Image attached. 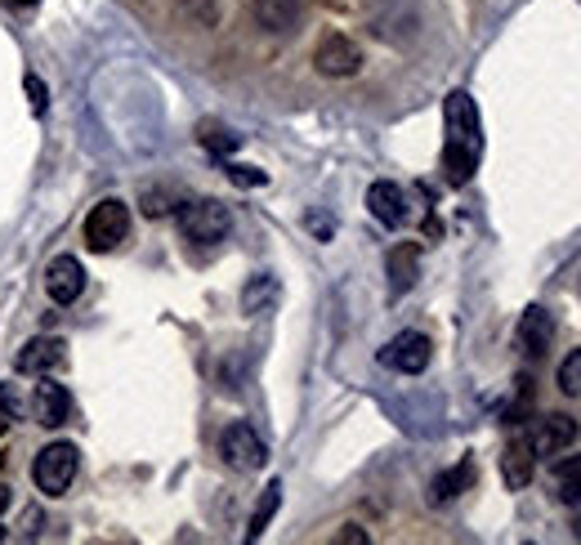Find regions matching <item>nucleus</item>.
Wrapping results in <instances>:
<instances>
[{"label":"nucleus","instance_id":"obj_5","mask_svg":"<svg viewBox=\"0 0 581 545\" xmlns=\"http://www.w3.org/2000/svg\"><path fill=\"white\" fill-rule=\"evenodd\" d=\"M220 457H224L233 470H241V474H256V470H264L269 448H264V438H260L247 420H233V425L220 434Z\"/></svg>","mask_w":581,"mask_h":545},{"label":"nucleus","instance_id":"obj_4","mask_svg":"<svg viewBox=\"0 0 581 545\" xmlns=\"http://www.w3.org/2000/svg\"><path fill=\"white\" fill-rule=\"evenodd\" d=\"M76 465H81V452L72 442H50V448H40L32 461V483L45 491V497H63L76 478Z\"/></svg>","mask_w":581,"mask_h":545},{"label":"nucleus","instance_id":"obj_13","mask_svg":"<svg viewBox=\"0 0 581 545\" xmlns=\"http://www.w3.org/2000/svg\"><path fill=\"white\" fill-rule=\"evenodd\" d=\"M532 474H537V452H532L527 434H514L506 442V452H501V478H506L510 491H519V487L532 483Z\"/></svg>","mask_w":581,"mask_h":545},{"label":"nucleus","instance_id":"obj_18","mask_svg":"<svg viewBox=\"0 0 581 545\" xmlns=\"http://www.w3.org/2000/svg\"><path fill=\"white\" fill-rule=\"evenodd\" d=\"M555 497L577 506L581 501V457H568L555 465Z\"/></svg>","mask_w":581,"mask_h":545},{"label":"nucleus","instance_id":"obj_20","mask_svg":"<svg viewBox=\"0 0 581 545\" xmlns=\"http://www.w3.org/2000/svg\"><path fill=\"white\" fill-rule=\"evenodd\" d=\"M273 300H277V282H273L269 273L251 277V286L241 291V309H247V313H264Z\"/></svg>","mask_w":581,"mask_h":545},{"label":"nucleus","instance_id":"obj_10","mask_svg":"<svg viewBox=\"0 0 581 545\" xmlns=\"http://www.w3.org/2000/svg\"><path fill=\"white\" fill-rule=\"evenodd\" d=\"M32 416H36V425H45V429L68 425V416H72V393H68L55 376H45V380L36 384V393H32Z\"/></svg>","mask_w":581,"mask_h":545},{"label":"nucleus","instance_id":"obj_16","mask_svg":"<svg viewBox=\"0 0 581 545\" xmlns=\"http://www.w3.org/2000/svg\"><path fill=\"white\" fill-rule=\"evenodd\" d=\"M416 264H420V246H416V241H399L394 251H390V291H394V295L412 291Z\"/></svg>","mask_w":581,"mask_h":545},{"label":"nucleus","instance_id":"obj_23","mask_svg":"<svg viewBox=\"0 0 581 545\" xmlns=\"http://www.w3.org/2000/svg\"><path fill=\"white\" fill-rule=\"evenodd\" d=\"M228 179H233V183H241V188H260L269 175H264V170H256V166H228Z\"/></svg>","mask_w":581,"mask_h":545},{"label":"nucleus","instance_id":"obj_24","mask_svg":"<svg viewBox=\"0 0 581 545\" xmlns=\"http://www.w3.org/2000/svg\"><path fill=\"white\" fill-rule=\"evenodd\" d=\"M0 412H5L10 420H19V412H23V399H19V384H0Z\"/></svg>","mask_w":581,"mask_h":545},{"label":"nucleus","instance_id":"obj_6","mask_svg":"<svg viewBox=\"0 0 581 545\" xmlns=\"http://www.w3.org/2000/svg\"><path fill=\"white\" fill-rule=\"evenodd\" d=\"M429 358H434V344H429V335H420V331H399V335L380 349V363L390 367V371H399V376H420V371L429 367Z\"/></svg>","mask_w":581,"mask_h":545},{"label":"nucleus","instance_id":"obj_15","mask_svg":"<svg viewBox=\"0 0 581 545\" xmlns=\"http://www.w3.org/2000/svg\"><path fill=\"white\" fill-rule=\"evenodd\" d=\"M305 14V0H256V23L269 32H290Z\"/></svg>","mask_w":581,"mask_h":545},{"label":"nucleus","instance_id":"obj_12","mask_svg":"<svg viewBox=\"0 0 581 545\" xmlns=\"http://www.w3.org/2000/svg\"><path fill=\"white\" fill-rule=\"evenodd\" d=\"M514 344H519V354L542 358L550 344H555V318H550L542 305H532V309L519 318V327H514Z\"/></svg>","mask_w":581,"mask_h":545},{"label":"nucleus","instance_id":"obj_17","mask_svg":"<svg viewBox=\"0 0 581 545\" xmlns=\"http://www.w3.org/2000/svg\"><path fill=\"white\" fill-rule=\"evenodd\" d=\"M470 483H474V465H470V461L452 465L448 474H439V478H434V506H443V501L461 497V487H470Z\"/></svg>","mask_w":581,"mask_h":545},{"label":"nucleus","instance_id":"obj_19","mask_svg":"<svg viewBox=\"0 0 581 545\" xmlns=\"http://www.w3.org/2000/svg\"><path fill=\"white\" fill-rule=\"evenodd\" d=\"M277 506H282V483L273 478V483L264 487V497L256 501V514H251V528H247V541H260V536H264V528H269V519L277 514Z\"/></svg>","mask_w":581,"mask_h":545},{"label":"nucleus","instance_id":"obj_2","mask_svg":"<svg viewBox=\"0 0 581 545\" xmlns=\"http://www.w3.org/2000/svg\"><path fill=\"white\" fill-rule=\"evenodd\" d=\"M126 237H130V206L121 197H104V202L85 215V246L94 256H108Z\"/></svg>","mask_w":581,"mask_h":545},{"label":"nucleus","instance_id":"obj_3","mask_svg":"<svg viewBox=\"0 0 581 545\" xmlns=\"http://www.w3.org/2000/svg\"><path fill=\"white\" fill-rule=\"evenodd\" d=\"M233 228V215L224 202H215V197H198V202H183L179 206V233L188 241L198 246H211V241H224Z\"/></svg>","mask_w":581,"mask_h":545},{"label":"nucleus","instance_id":"obj_27","mask_svg":"<svg viewBox=\"0 0 581 545\" xmlns=\"http://www.w3.org/2000/svg\"><path fill=\"white\" fill-rule=\"evenodd\" d=\"M335 541H345V545H349V541H354V545H367V532H363V528H354V523H349V528H345V532H341V536H335Z\"/></svg>","mask_w":581,"mask_h":545},{"label":"nucleus","instance_id":"obj_30","mask_svg":"<svg viewBox=\"0 0 581 545\" xmlns=\"http://www.w3.org/2000/svg\"><path fill=\"white\" fill-rule=\"evenodd\" d=\"M5 425H10V416H5V412H0V434H5Z\"/></svg>","mask_w":581,"mask_h":545},{"label":"nucleus","instance_id":"obj_28","mask_svg":"<svg viewBox=\"0 0 581 545\" xmlns=\"http://www.w3.org/2000/svg\"><path fill=\"white\" fill-rule=\"evenodd\" d=\"M23 523H27V528H23V536H36V528H40V510H27V514H23Z\"/></svg>","mask_w":581,"mask_h":545},{"label":"nucleus","instance_id":"obj_21","mask_svg":"<svg viewBox=\"0 0 581 545\" xmlns=\"http://www.w3.org/2000/svg\"><path fill=\"white\" fill-rule=\"evenodd\" d=\"M559 389L568 393V399H581V349H572L559 363Z\"/></svg>","mask_w":581,"mask_h":545},{"label":"nucleus","instance_id":"obj_29","mask_svg":"<svg viewBox=\"0 0 581 545\" xmlns=\"http://www.w3.org/2000/svg\"><path fill=\"white\" fill-rule=\"evenodd\" d=\"M10 506H14V491H10V487H5V483H0V514H5V510H10Z\"/></svg>","mask_w":581,"mask_h":545},{"label":"nucleus","instance_id":"obj_14","mask_svg":"<svg viewBox=\"0 0 581 545\" xmlns=\"http://www.w3.org/2000/svg\"><path fill=\"white\" fill-rule=\"evenodd\" d=\"M367 211H371L384 228H403V220H407V197H403L399 183L380 179V183L367 188Z\"/></svg>","mask_w":581,"mask_h":545},{"label":"nucleus","instance_id":"obj_1","mask_svg":"<svg viewBox=\"0 0 581 545\" xmlns=\"http://www.w3.org/2000/svg\"><path fill=\"white\" fill-rule=\"evenodd\" d=\"M443 126H448V143H443V175L448 183H470L483 157V126H478V108L465 90H452L443 98Z\"/></svg>","mask_w":581,"mask_h":545},{"label":"nucleus","instance_id":"obj_8","mask_svg":"<svg viewBox=\"0 0 581 545\" xmlns=\"http://www.w3.org/2000/svg\"><path fill=\"white\" fill-rule=\"evenodd\" d=\"M527 442H532V452H537V457H559L577 442V420L564 416V412H550V416H542L537 425H532Z\"/></svg>","mask_w":581,"mask_h":545},{"label":"nucleus","instance_id":"obj_22","mask_svg":"<svg viewBox=\"0 0 581 545\" xmlns=\"http://www.w3.org/2000/svg\"><path fill=\"white\" fill-rule=\"evenodd\" d=\"M202 143L211 147V153H233V147H237V134H228V130H220V126H202Z\"/></svg>","mask_w":581,"mask_h":545},{"label":"nucleus","instance_id":"obj_9","mask_svg":"<svg viewBox=\"0 0 581 545\" xmlns=\"http://www.w3.org/2000/svg\"><path fill=\"white\" fill-rule=\"evenodd\" d=\"M63 363H68L63 340H55V335H36V340H27L23 349H19V358H14L19 376H55Z\"/></svg>","mask_w":581,"mask_h":545},{"label":"nucleus","instance_id":"obj_7","mask_svg":"<svg viewBox=\"0 0 581 545\" xmlns=\"http://www.w3.org/2000/svg\"><path fill=\"white\" fill-rule=\"evenodd\" d=\"M313 68H318L322 76H354V72L363 68V49H358L349 36L331 32V36H322L318 49H313Z\"/></svg>","mask_w":581,"mask_h":545},{"label":"nucleus","instance_id":"obj_26","mask_svg":"<svg viewBox=\"0 0 581 545\" xmlns=\"http://www.w3.org/2000/svg\"><path fill=\"white\" fill-rule=\"evenodd\" d=\"M27 94H32V108L45 112V81L40 76H27Z\"/></svg>","mask_w":581,"mask_h":545},{"label":"nucleus","instance_id":"obj_25","mask_svg":"<svg viewBox=\"0 0 581 545\" xmlns=\"http://www.w3.org/2000/svg\"><path fill=\"white\" fill-rule=\"evenodd\" d=\"M166 211H170V197H162V192H143V215L162 220Z\"/></svg>","mask_w":581,"mask_h":545},{"label":"nucleus","instance_id":"obj_11","mask_svg":"<svg viewBox=\"0 0 581 545\" xmlns=\"http://www.w3.org/2000/svg\"><path fill=\"white\" fill-rule=\"evenodd\" d=\"M45 291H50L55 305H76L81 291H85V269L76 256H59L50 260V269H45Z\"/></svg>","mask_w":581,"mask_h":545}]
</instances>
